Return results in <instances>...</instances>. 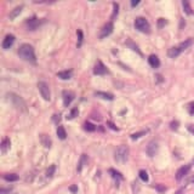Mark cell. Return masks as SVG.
I'll return each mask as SVG.
<instances>
[{
	"instance_id": "cell-1",
	"label": "cell",
	"mask_w": 194,
	"mask_h": 194,
	"mask_svg": "<svg viewBox=\"0 0 194 194\" xmlns=\"http://www.w3.org/2000/svg\"><path fill=\"white\" fill-rule=\"evenodd\" d=\"M18 55L22 60L27 61V62H32V63H35L37 58H35V52H34V49L32 45L29 44H22L18 49Z\"/></svg>"
},
{
	"instance_id": "cell-2",
	"label": "cell",
	"mask_w": 194,
	"mask_h": 194,
	"mask_svg": "<svg viewBox=\"0 0 194 194\" xmlns=\"http://www.w3.org/2000/svg\"><path fill=\"white\" fill-rule=\"evenodd\" d=\"M6 100L13 105L15 108L20 109V111H23V112L27 111V104H26V102L18 95H16L13 92H7L6 94Z\"/></svg>"
},
{
	"instance_id": "cell-3",
	"label": "cell",
	"mask_w": 194,
	"mask_h": 194,
	"mask_svg": "<svg viewBox=\"0 0 194 194\" xmlns=\"http://www.w3.org/2000/svg\"><path fill=\"white\" fill-rule=\"evenodd\" d=\"M114 158H115V160L118 163H125L128 160V158H129V148H128V146H124V145L119 146L115 149Z\"/></svg>"
},
{
	"instance_id": "cell-4",
	"label": "cell",
	"mask_w": 194,
	"mask_h": 194,
	"mask_svg": "<svg viewBox=\"0 0 194 194\" xmlns=\"http://www.w3.org/2000/svg\"><path fill=\"white\" fill-rule=\"evenodd\" d=\"M135 28L142 33H149L150 32V24L145 18V17H137L135 20Z\"/></svg>"
},
{
	"instance_id": "cell-5",
	"label": "cell",
	"mask_w": 194,
	"mask_h": 194,
	"mask_svg": "<svg viewBox=\"0 0 194 194\" xmlns=\"http://www.w3.org/2000/svg\"><path fill=\"white\" fill-rule=\"evenodd\" d=\"M38 89H39V92H40L41 97H43L45 101H50V100H51L50 87H49V85H47L45 81H39V83H38Z\"/></svg>"
},
{
	"instance_id": "cell-6",
	"label": "cell",
	"mask_w": 194,
	"mask_h": 194,
	"mask_svg": "<svg viewBox=\"0 0 194 194\" xmlns=\"http://www.w3.org/2000/svg\"><path fill=\"white\" fill-rule=\"evenodd\" d=\"M41 23H44V20H39V18H37V17H32V18L26 21V26H27L28 30L38 29L41 26Z\"/></svg>"
},
{
	"instance_id": "cell-7",
	"label": "cell",
	"mask_w": 194,
	"mask_h": 194,
	"mask_svg": "<svg viewBox=\"0 0 194 194\" xmlns=\"http://www.w3.org/2000/svg\"><path fill=\"white\" fill-rule=\"evenodd\" d=\"M190 169H192V165H190V164H187V165L180 167V169L177 170V172H176V180H177V181H181L182 179H184L186 176L189 173Z\"/></svg>"
},
{
	"instance_id": "cell-8",
	"label": "cell",
	"mask_w": 194,
	"mask_h": 194,
	"mask_svg": "<svg viewBox=\"0 0 194 194\" xmlns=\"http://www.w3.org/2000/svg\"><path fill=\"white\" fill-rule=\"evenodd\" d=\"M113 28H114V26H113L112 22L105 23V24L102 27L101 32H100V38L103 39V38H105V37H108V35H111L112 32H113Z\"/></svg>"
},
{
	"instance_id": "cell-9",
	"label": "cell",
	"mask_w": 194,
	"mask_h": 194,
	"mask_svg": "<svg viewBox=\"0 0 194 194\" xmlns=\"http://www.w3.org/2000/svg\"><path fill=\"white\" fill-rule=\"evenodd\" d=\"M108 73V69L105 67L101 61H97L96 64H95V68H94V74L96 75H104Z\"/></svg>"
},
{
	"instance_id": "cell-10",
	"label": "cell",
	"mask_w": 194,
	"mask_h": 194,
	"mask_svg": "<svg viewBox=\"0 0 194 194\" xmlns=\"http://www.w3.org/2000/svg\"><path fill=\"white\" fill-rule=\"evenodd\" d=\"M158 148H159V146H158V141L153 139V141H150V142L148 143V146L146 148V152H147V154L149 156H154L155 153L158 152Z\"/></svg>"
},
{
	"instance_id": "cell-11",
	"label": "cell",
	"mask_w": 194,
	"mask_h": 194,
	"mask_svg": "<svg viewBox=\"0 0 194 194\" xmlns=\"http://www.w3.org/2000/svg\"><path fill=\"white\" fill-rule=\"evenodd\" d=\"M75 98V94L73 91H63V104L64 107H68V105L73 102V100Z\"/></svg>"
},
{
	"instance_id": "cell-12",
	"label": "cell",
	"mask_w": 194,
	"mask_h": 194,
	"mask_svg": "<svg viewBox=\"0 0 194 194\" xmlns=\"http://www.w3.org/2000/svg\"><path fill=\"white\" fill-rule=\"evenodd\" d=\"M13 43H15V35H12V34H7L6 37H5V39L3 40L1 46H3L4 50H7V49H10V47L13 45Z\"/></svg>"
},
{
	"instance_id": "cell-13",
	"label": "cell",
	"mask_w": 194,
	"mask_h": 194,
	"mask_svg": "<svg viewBox=\"0 0 194 194\" xmlns=\"http://www.w3.org/2000/svg\"><path fill=\"white\" fill-rule=\"evenodd\" d=\"M10 146H11L10 138L5 137V138L1 141V146H0V149H1V154H6V153H7V150L10 149Z\"/></svg>"
},
{
	"instance_id": "cell-14",
	"label": "cell",
	"mask_w": 194,
	"mask_h": 194,
	"mask_svg": "<svg viewBox=\"0 0 194 194\" xmlns=\"http://www.w3.org/2000/svg\"><path fill=\"white\" fill-rule=\"evenodd\" d=\"M181 52H182V51L180 50L179 46H173V47L169 49L167 55H169V57H171V58H176V57H179V56L181 55Z\"/></svg>"
},
{
	"instance_id": "cell-15",
	"label": "cell",
	"mask_w": 194,
	"mask_h": 194,
	"mask_svg": "<svg viewBox=\"0 0 194 194\" xmlns=\"http://www.w3.org/2000/svg\"><path fill=\"white\" fill-rule=\"evenodd\" d=\"M95 95L97 97H101L103 100H107V101H113L114 100V95L113 94H109V92H103V91H96Z\"/></svg>"
},
{
	"instance_id": "cell-16",
	"label": "cell",
	"mask_w": 194,
	"mask_h": 194,
	"mask_svg": "<svg viewBox=\"0 0 194 194\" xmlns=\"http://www.w3.org/2000/svg\"><path fill=\"white\" fill-rule=\"evenodd\" d=\"M148 62L153 68H159V66H160V61H159L156 55H150L148 57Z\"/></svg>"
},
{
	"instance_id": "cell-17",
	"label": "cell",
	"mask_w": 194,
	"mask_h": 194,
	"mask_svg": "<svg viewBox=\"0 0 194 194\" xmlns=\"http://www.w3.org/2000/svg\"><path fill=\"white\" fill-rule=\"evenodd\" d=\"M22 10H23V5H20V6H16L11 12H10V15H9V17H10V20H15L17 16H18L21 12H22Z\"/></svg>"
},
{
	"instance_id": "cell-18",
	"label": "cell",
	"mask_w": 194,
	"mask_h": 194,
	"mask_svg": "<svg viewBox=\"0 0 194 194\" xmlns=\"http://www.w3.org/2000/svg\"><path fill=\"white\" fill-rule=\"evenodd\" d=\"M72 75H73L72 70H63V72H58L57 73V77L61 78L62 80H68V79L72 78Z\"/></svg>"
},
{
	"instance_id": "cell-19",
	"label": "cell",
	"mask_w": 194,
	"mask_h": 194,
	"mask_svg": "<svg viewBox=\"0 0 194 194\" xmlns=\"http://www.w3.org/2000/svg\"><path fill=\"white\" fill-rule=\"evenodd\" d=\"M192 44H193V39L192 38H188L187 40H184V41H182L180 45H177L179 47H180V50L183 52L184 50H187L189 46H192Z\"/></svg>"
},
{
	"instance_id": "cell-20",
	"label": "cell",
	"mask_w": 194,
	"mask_h": 194,
	"mask_svg": "<svg viewBox=\"0 0 194 194\" xmlns=\"http://www.w3.org/2000/svg\"><path fill=\"white\" fill-rule=\"evenodd\" d=\"M4 180L7 181V182H15L18 180V175H16V173H6L4 175Z\"/></svg>"
},
{
	"instance_id": "cell-21",
	"label": "cell",
	"mask_w": 194,
	"mask_h": 194,
	"mask_svg": "<svg viewBox=\"0 0 194 194\" xmlns=\"http://www.w3.org/2000/svg\"><path fill=\"white\" fill-rule=\"evenodd\" d=\"M40 138H41V142H43V145H44L46 148H50V147H51L52 142H51V138H50L47 135H41V136H40Z\"/></svg>"
},
{
	"instance_id": "cell-22",
	"label": "cell",
	"mask_w": 194,
	"mask_h": 194,
	"mask_svg": "<svg viewBox=\"0 0 194 194\" xmlns=\"http://www.w3.org/2000/svg\"><path fill=\"white\" fill-rule=\"evenodd\" d=\"M109 173L112 175V177L113 179H115V180H118V181H121L122 179V175L119 172V171H117V170H114V169H109Z\"/></svg>"
},
{
	"instance_id": "cell-23",
	"label": "cell",
	"mask_w": 194,
	"mask_h": 194,
	"mask_svg": "<svg viewBox=\"0 0 194 194\" xmlns=\"http://www.w3.org/2000/svg\"><path fill=\"white\" fill-rule=\"evenodd\" d=\"M57 136H58V138H61V139H66V137H67L66 129H64L62 125H60V126L57 128Z\"/></svg>"
},
{
	"instance_id": "cell-24",
	"label": "cell",
	"mask_w": 194,
	"mask_h": 194,
	"mask_svg": "<svg viewBox=\"0 0 194 194\" xmlns=\"http://www.w3.org/2000/svg\"><path fill=\"white\" fill-rule=\"evenodd\" d=\"M182 6H183V10H184V12L187 15H192L193 13V10L190 7V4L187 1V0H183V1H182Z\"/></svg>"
},
{
	"instance_id": "cell-25",
	"label": "cell",
	"mask_w": 194,
	"mask_h": 194,
	"mask_svg": "<svg viewBox=\"0 0 194 194\" xmlns=\"http://www.w3.org/2000/svg\"><path fill=\"white\" fill-rule=\"evenodd\" d=\"M86 162H87V155H86V154H83V155H81V158H80V162H79L78 169H77L79 172L81 171V169H83V166H84V164H85Z\"/></svg>"
},
{
	"instance_id": "cell-26",
	"label": "cell",
	"mask_w": 194,
	"mask_h": 194,
	"mask_svg": "<svg viewBox=\"0 0 194 194\" xmlns=\"http://www.w3.org/2000/svg\"><path fill=\"white\" fill-rule=\"evenodd\" d=\"M55 171H56V166H55V165H51V166L46 170V177H47V179H51L52 176H54Z\"/></svg>"
},
{
	"instance_id": "cell-27",
	"label": "cell",
	"mask_w": 194,
	"mask_h": 194,
	"mask_svg": "<svg viewBox=\"0 0 194 194\" xmlns=\"http://www.w3.org/2000/svg\"><path fill=\"white\" fill-rule=\"evenodd\" d=\"M138 175H139V179L142 180L143 182H147L148 181V173H147V171L146 170H139V172H138Z\"/></svg>"
},
{
	"instance_id": "cell-28",
	"label": "cell",
	"mask_w": 194,
	"mask_h": 194,
	"mask_svg": "<svg viewBox=\"0 0 194 194\" xmlns=\"http://www.w3.org/2000/svg\"><path fill=\"white\" fill-rule=\"evenodd\" d=\"M84 129H85L86 131L94 132V131L96 130V126H95L94 124H91V122H85V124H84Z\"/></svg>"
},
{
	"instance_id": "cell-29",
	"label": "cell",
	"mask_w": 194,
	"mask_h": 194,
	"mask_svg": "<svg viewBox=\"0 0 194 194\" xmlns=\"http://www.w3.org/2000/svg\"><path fill=\"white\" fill-rule=\"evenodd\" d=\"M146 134H147V130H146V131H139V132L132 134V135H131V138H132V139H137V138H139L141 136H143V135H146Z\"/></svg>"
},
{
	"instance_id": "cell-30",
	"label": "cell",
	"mask_w": 194,
	"mask_h": 194,
	"mask_svg": "<svg viewBox=\"0 0 194 194\" xmlns=\"http://www.w3.org/2000/svg\"><path fill=\"white\" fill-rule=\"evenodd\" d=\"M113 7H114V11H113V15H112V18L114 20L115 17L118 16V12H119V4L114 3V4H113Z\"/></svg>"
},
{
	"instance_id": "cell-31",
	"label": "cell",
	"mask_w": 194,
	"mask_h": 194,
	"mask_svg": "<svg viewBox=\"0 0 194 194\" xmlns=\"http://www.w3.org/2000/svg\"><path fill=\"white\" fill-rule=\"evenodd\" d=\"M179 125H180V122L177 120H173V121H171V124H170V129L171 130H177Z\"/></svg>"
},
{
	"instance_id": "cell-32",
	"label": "cell",
	"mask_w": 194,
	"mask_h": 194,
	"mask_svg": "<svg viewBox=\"0 0 194 194\" xmlns=\"http://www.w3.org/2000/svg\"><path fill=\"white\" fill-rule=\"evenodd\" d=\"M83 44V32L79 29L78 30V46H81Z\"/></svg>"
},
{
	"instance_id": "cell-33",
	"label": "cell",
	"mask_w": 194,
	"mask_h": 194,
	"mask_svg": "<svg viewBox=\"0 0 194 194\" xmlns=\"http://www.w3.org/2000/svg\"><path fill=\"white\" fill-rule=\"evenodd\" d=\"M166 23H167V22H166L165 18H159V20H158V27H159V28H163Z\"/></svg>"
},
{
	"instance_id": "cell-34",
	"label": "cell",
	"mask_w": 194,
	"mask_h": 194,
	"mask_svg": "<svg viewBox=\"0 0 194 194\" xmlns=\"http://www.w3.org/2000/svg\"><path fill=\"white\" fill-rule=\"evenodd\" d=\"M78 115V108H73L72 109V112H70V114H69V119H73V118H75Z\"/></svg>"
},
{
	"instance_id": "cell-35",
	"label": "cell",
	"mask_w": 194,
	"mask_h": 194,
	"mask_svg": "<svg viewBox=\"0 0 194 194\" xmlns=\"http://www.w3.org/2000/svg\"><path fill=\"white\" fill-rule=\"evenodd\" d=\"M188 112H189L190 115L194 114V102H190V103L188 104Z\"/></svg>"
},
{
	"instance_id": "cell-36",
	"label": "cell",
	"mask_w": 194,
	"mask_h": 194,
	"mask_svg": "<svg viewBox=\"0 0 194 194\" xmlns=\"http://www.w3.org/2000/svg\"><path fill=\"white\" fill-rule=\"evenodd\" d=\"M155 188H156L158 190H159V192H162V193L166 190V187H164V186H162V184H156V186H155Z\"/></svg>"
},
{
	"instance_id": "cell-37",
	"label": "cell",
	"mask_w": 194,
	"mask_h": 194,
	"mask_svg": "<svg viewBox=\"0 0 194 194\" xmlns=\"http://www.w3.org/2000/svg\"><path fill=\"white\" fill-rule=\"evenodd\" d=\"M187 129H188V131H189V132H192V134L194 135V125H188V128H187Z\"/></svg>"
},
{
	"instance_id": "cell-38",
	"label": "cell",
	"mask_w": 194,
	"mask_h": 194,
	"mask_svg": "<svg viewBox=\"0 0 194 194\" xmlns=\"http://www.w3.org/2000/svg\"><path fill=\"white\" fill-rule=\"evenodd\" d=\"M138 4H139L138 0H132V1H131V6H132V7H135V6L138 5Z\"/></svg>"
},
{
	"instance_id": "cell-39",
	"label": "cell",
	"mask_w": 194,
	"mask_h": 194,
	"mask_svg": "<svg viewBox=\"0 0 194 194\" xmlns=\"http://www.w3.org/2000/svg\"><path fill=\"white\" fill-rule=\"evenodd\" d=\"M107 124H108V125H109V126H111V128H112L113 130H118V128H117V126H115V125L113 124V122H111V121H108V122H107Z\"/></svg>"
},
{
	"instance_id": "cell-40",
	"label": "cell",
	"mask_w": 194,
	"mask_h": 194,
	"mask_svg": "<svg viewBox=\"0 0 194 194\" xmlns=\"http://www.w3.org/2000/svg\"><path fill=\"white\" fill-rule=\"evenodd\" d=\"M69 189H70V190H72L73 193H75V192L78 190V187H77V186H72V187H70Z\"/></svg>"
}]
</instances>
